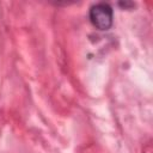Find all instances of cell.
Segmentation results:
<instances>
[{
	"label": "cell",
	"mask_w": 153,
	"mask_h": 153,
	"mask_svg": "<svg viewBox=\"0 0 153 153\" xmlns=\"http://www.w3.org/2000/svg\"><path fill=\"white\" fill-rule=\"evenodd\" d=\"M88 18L91 24L96 29L100 31L109 30L112 26V22H114L112 7L106 2H98L91 6L88 12Z\"/></svg>",
	"instance_id": "obj_1"
}]
</instances>
